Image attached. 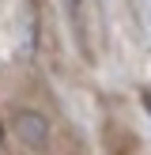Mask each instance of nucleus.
Instances as JSON below:
<instances>
[{
  "mask_svg": "<svg viewBox=\"0 0 151 155\" xmlns=\"http://www.w3.org/2000/svg\"><path fill=\"white\" fill-rule=\"evenodd\" d=\"M143 106H147V117H151V95H143Z\"/></svg>",
  "mask_w": 151,
  "mask_h": 155,
  "instance_id": "obj_1",
  "label": "nucleus"
},
{
  "mask_svg": "<svg viewBox=\"0 0 151 155\" xmlns=\"http://www.w3.org/2000/svg\"><path fill=\"white\" fill-rule=\"evenodd\" d=\"M0 136H4V133H0Z\"/></svg>",
  "mask_w": 151,
  "mask_h": 155,
  "instance_id": "obj_2",
  "label": "nucleus"
}]
</instances>
